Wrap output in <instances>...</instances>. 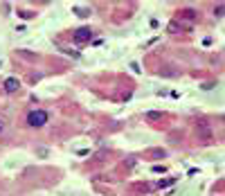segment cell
<instances>
[{
	"mask_svg": "<svg viewBox=\"0 0 225 196\" xmlns=\"http://www.w3.org/2000/svg\"><path fill=\"white\" fill-rule=\"evenodd\" d=\"M47 119H50V115L45 113V111H32V113H27V124L29 126H34V129H38V126H45Z\"/></svg>",
	"mask_w": 225,
	"mask_h": 196,
	"instance_id": "obj_1",
	"label": "cell"
},
{
	"mask_svg": "<svg viewBox=\"0 0 225 196\" xmlns=\"http://www.w3.org/2000/svg\"><path fill=\"white\" fill-rule=\"evenodd\" d=\"M90 38H92L90 27H81V29L74 32V41H77V43H86V41H90Z\"/></svg>",
	"mask_w": 225,
	"mask_h": 196,
	"instance_id": "obj_2",
	"label": "cell"
},
{
	"mask_svg": "<svg viewBox=\"0 0 225 196\" xmlns=\"http://www.w3.org/2000/svg\"><path fill=\"white\" fill-rule=\"evenodd\" d=\"M18 88H21V83H18V79L9 77V79H7V81H5V90H7V93H16Z\"/></svg>",
	"mask_w": 225,
	"mask_h": 196,
	"instance_id": "obj_3",
	"label": "cell"
},
{
	"mask_svg": "<svg viewBox=\"0 0 225 196\" xmlns=\"http://www.w3.org/2000/svg\"><path fill=\"white\" fill-rule=\"evenodd\" d=\"M0 133H2V126H0Z\"/></svg>",
	"mask_w": 225,
	"mask_h": 196,
	"instance_id": "obj_4",
	"label": "cell"
}]
</instances>
